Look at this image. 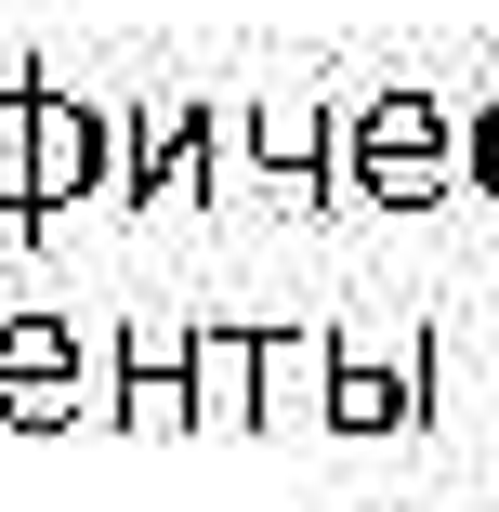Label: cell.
Returning a JSON list of instances; mask_svg holds the SVG:
<instances>
[{
  "mask_svg": "<svg viewBox=\"0 0 499 512\" xmlns=\"http://www.w3.org/2000/svg\"><path fill=\"white\" fill-rule=\"evenodd\" d=\"M119 434H197V316H132L119 329V381H106Z\"/></svg>",
  "mask_w": 499,
  "mask_h": 512,
  "instance_id": "cell-5",
  "label": "cell"
},
{
  "mask_svg": "<svg viewBox=\"0 0 499 512\" xmlns=\"http://www.w3.org/2000/svg\"><path fill=\"white\" fill-rule=\"evenodd\" d=\"M434 421V329L421 316H342V368H329V421L316 434H421Z\"/></svg>",
  "mask_w": 499,
  "mask_h": 512,
  "instance_id": "cell-2",
  "label": "cell"
},
{
  "mask_svg": "<svg viewBox=\"0 0 499 512\" xmlns=\"http://www.w3.org/2000/svg\"><path fill=\"white\" fill-rule=\"evenodd\" d=\"M237 158H250V184L276 197V211H329L342 197V106L263 92V106H237Z\"/></svg>",
  "mask_w": 499,
  "mask_h": 512,
  "instance_id": "cell-3",
  "label": "cell"
},
{
  "mask_svg": "<svg viewBox=\"0 0 499 512\" xmlns=\"http://www.w3.org/2000/svg\"><path fill=\"white\" fill-rule=\"evenodd\" d=\"M224 119H237V106H197V92H158V106H132V158H119V197H132V211H211V171H224Z\"/></svg>",
  "mask_w": 499,
  "mask_h": 512,
  "instance_id": "cell-4",
  "label": "cell"
},
{
  "mask_svg": "<svg viewBox=\"0 0 499 512\" xmlns=\"http://www.w3.org/2000/svg\"><path fill=\"white\" fill-rule=\"evenodd\" d=\"M473 197H499V92L473 106Z\"/></svg>",
  "mask_w": 499,
  "mask_h": 512,
  "instance_id": "cell-11",
  "label": "cell"
},
{
  "mask_svg": "<svg viewBox=\"0 0 499 512\" xmlns=\"http://www.w3.org/2000/svg\"><path fill=\"white\" fill-rule=\"evenodd\" d=\"M460 184H473V106L421 79L342 106V211H447Z\"/></svg>",
  "mask_w": 499,
  "mask_h": 512,
  "instance_id": "cell-1",
  "label": "cell"
},
{
  "mask_svg": "<svg viewBox=\"0 0 499 512\" xmlns=\"http://www.w3.org/2000/svg\"><path fill=\"white\" fill-rule=\"evenodd\" d=\"M329 368H342V316H289V329H263V434L329 421Z\"/></svg>",
  "mask_w": 499,
  "mask_h": 512,
  "instance_id": "cell-9",
  "label": "cell"
},
{
  "mask_svg": "<svg viewBox=\"0 0 499 512\" xmlns=\"http://www.w3.org/2000/svg\"><path fill=\"white\" fill-rule=\"evenodd\" d=\"M119 158H132V106H79L66 79H40V224L119 197Z\"/></svg>",
  "mask_w": 499,
  "mask_h": 512,
  "instance_id": "cell-7",
  "label": "cell"
},
{
  "mask_svg": "<svg viewBox=\"0 0 499 512\" xmlns=\"http://www.w3.org/2000/svg\"><path fill=\"white\" fill-rule=\"evenodd\" d=\"M0 211L40 224V66L0 79Z\"/></svg>",
  "mask_w": 499,
  "mask_h": 512,
  "instance_id": "cell-10",
  "label": "cell"
},
{
  "mask_svg": "<svg viewBox=\"0 0 499 512\" xmlns=\"http://www.w3.org/2000/svg\"><path fill=\"white\" fill-rule=\"evenodd\" d=\"M79 316H0V434H79Z\"/></svg>",
  "mask_w": 499,
  "mask_h": 512,
  "instance_id": "cell-6",
  "label": "cell"
},
{
  "mask_svg": "<svg viewBox=\"0 0 499 512\" xmlns=\"http://www.w3.org/2000/svg\"><path fill=\"white\" fill-rule=\"evenodd\" d=\"M197 434H263V329L197 316Z\"/></svg>",
  "mask_w": 499,
  "mask_h": 512,
  "instance_id": "cell-8",
  "label": "cell"
}]
</instances>
